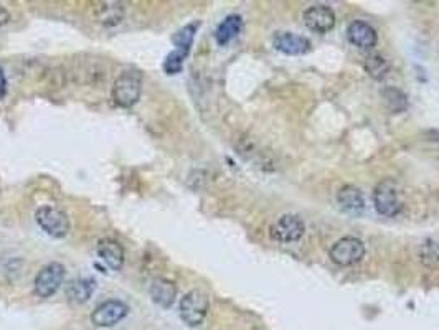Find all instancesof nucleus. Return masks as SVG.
I'll list each match as a JSON object with an SVG mask.
<instances>
[{"instance_id":"4468645a","label":"nucleus","mask_w":439,"mask_h":330,"mask_svg":"<svg viewBox=\"0 0 439 330\" xmlns=\"http://www.w3.org/2000/svg\"><path fill=\"white\" fill-rule=\"evenodd\" d=\"M124 5L121 2H99L95 9V17L101 25L116 27L124 20Z\"/></svg>"},{"instance_id":"5701e85b","label":"nucleus","mask_w":439,"mask_h":330,"mask_svg":"<svg viewBox=\"0 0 439 330\" xmlns=\"http://www.w3.org/2000/svg\"><path fill=\"white\" fill-rule=\"evenodd\" d=\"M9 20H10L9 10H7L3 5H0V28H2L3 25H7V23H9Z\"/></svg>"},{"instance_id":"6ab92c4d","label":"nucleus","mask_w":439,"mask_h":330,"mask_svg":"<svg viewBox=\"0 0 439 330\" xmlns=\"http://www.w3.org/2000/svg\"><path fill=\"white\" fill-rule=\"evenodd\" d=\"M197 28H198V23L193 22V23H189V25H185L184 28H180L177 34H174L172 43L176 45V50L190 53V48H192L193 40H195V34H197Z\"/></svg>"},{"instance_id":"f8f14e48","label":"nucleus","mask_w":439,"mask_h":330,"mask_svg":"<svg viewBox=\"0 0 439 330\" xmlns=\"http://www.w3.org/2000/svg\"><path fill=\"white\" fill-rule=\"evenodd\" d=\"M272 45L276 50L286 53V55H306L311 50V42L306 36L291 34V32L276 34L272 38Z\"/></svg>"},{"instance_id":"ddd939ff","label":"nucleus","mask_w":439,"mask_h":330,"mask_svg":"<svg viewBox=\"0 0 439 330\" xmlns=\"http://www.w3.org/2000/svg\"><path fill=\"white\" fill-rule=\"evenodd\" d=\"M150 299L154 304H157L162 309H170L176 303L177 297V286L172 281L165 278H156L149 287Z\"/></svg>"},{"instance_id":"6e6552de","label":"nucleus","mask_w":439,"mask_h":330,"mask_svg":"<svg viewBox=\"0 0 439 330\" xmlns=\"http://www.w3.org/2000/svg\"><path fill=\"white\" fill-rule=\"evenodd\" d=\"M306 231V225L298 215H283L281 218L276 220L274 225L271 226L272 239L279 243H294L299 241Z\"/></svg>"},{"instance_id":"f257e3e1","label":"nucleus","mask_w":439,"mask_h":330,"mask_svg":"<svg viewBox=\"0 0 439 330\" xmlns=\"http://www.w3.org/2000/svg\"><path fill=\"white\" fill-rule=\"evenodd\" d=\"M142 95V75L136 70L121 73L112 86V99L121 108H132Z\"/></svg>"},{"instance_id":"9d476101","label":"nucleus","mask_w":439,"mask_h":330,"mask_svg":"<svg viewBox=\"0 0 439 330\" xmlns=\"http://www.w3.org/2000/svg\"><path fill=\"white\" fill-rule=\"evenodd\" d=\"M347 38L353 47L361 48V50H370L378 42V35L370 23L364 20H355L347 28Z\"/></svg>"},{"instance_id":"0eeeda50","label":"nucleus","mask_w":439,"mask_h":330,"mask_svg":"<svg viewBox=\"0 0 439 330\" xmlns=\"http://www.w3.org/2000/svg\"><path fill=\"white\" fill-rule=\"evenodd\" d=\"M329 256H331V259L334 261L335 264H339V266H352V264H357L359 261L364 259L365 244L361 243L359 238L345 236V238L339 239V241L331 248Z\"/></svg>"},{"instance_id":"20e7f679","label":"nucleus","mask_w":439,"mask_h":330,"mask_svg":"<svg viewBox=\"0 0 439 330\" xmlns=\"http://www.w3.org/2000/svg\"><path fill=\"white\" fill-rule=\"evenodd\" d=\"M210 303L205 292L193 289V291L187 292L180 300V319L185 322L189 327H198L203 320H205L206 314H209Z\"/></svg>"},{"instance_id":"dca6fc26","label":"nucleus","mask_w":439,"mask_h":330,"mask_svg":"<svg viewBox=\"0 0 439 330\" xmlns=\"http://www.w3.org/2000/svg\"><path fill=\"white\" fill-rule=\"evenodd\" d=\"M96 291V281L89 278H81L75 279L68 284L67 287V296L73 304H84L91 299V296Z\"/></svg>"},{"instance_id":"2eb2a0df","label":"nucleus","mask_w":439,"mask_h":330,"mask_svg":"<svg viewBox=\"0 0 439 330\" xmlns=\"http://www.w3.org/2000/svg\"><path fill=\"white\" fill-rule=\"evenodd\" d=\"M337 202L340 209L348 213H361L365 209V200L361 191L353 185H345L337 193Z\"/></svg>"},{"instance_id":"1a4fd4ad","label":"nucleus","mask_w":439,"mask_h":330,"mask_svg":"<svg viewBox=\"0 0 439 330\" xmlns=\"http://www.w3.org/2000/svg\"><path fill=\"white\" fill-rule=\"evenodd\" d=\"M304 25L314 34H329L335 27V14L327 5H312L304 12Z\"/></svg>"},{"instance_id":"423d86ee","label":"nucleus","mask_w":439,"mask_h":330,"mask_svg":"<svg viewBox=\"0 0 439 330\" xmlns=\"http://www.w3.org/2000/svg\"><path fill=\"white\" fill-rule=\"evenodd\" d=\"M129 314L128 304L119 299H109L101 303L91 312V322L99 329H109L123 322Z\"/></svg>"},{"instance_id":"7ed1b4c3","label":"nucleus","mask_w":439,"mask_h":330,"mask_svg":"<svg viewBox=\"0 0 439 330\" xmlns=\"http://www.w3.org/2000/svg\"><path fill=\"white\" fill-rule=\"evenodd\" d=\"M35 220L38 226L47 233L48 236L56 239H62L70 233V218L63 210L56 209V207L43 205L35 211Z\"/></svg>"},{"instance_id":"f3484780","label":"nucleus","mask_w":439,"mask_h":330,"mask_svg":"<svg viewBox=\"0 0 439 330\" xmlns=\"http://www.w3.org/2000/svg\"><path fill=\"white\" fill-rule=\"evenodd\" d=\"M241 27H243V20L239 15L237 14L228 15V17L223 20V22L217 27V30H215V40H217L218 45L225 47V45H228L231 40L237 38L239 32H241Z\"/></svg>"},{"instance_id":"412c9836","label":"nucleus","mask_w":439,"mask_h":330,"mask_svg":"<svg viewBox=\"0 0 439 330\" xmlns=\"http://www.w3.org/2000/svg\"><path fill=\"white\" fill-rule=\"evenodd\" d=\"M385 96H387V104L390 106V108L393 109L395 113H401L403 109L406 108V97L401 91H398V89L393 88V95H395V97H392L388 95V93H383Z\"/></svg>"},{"instance_id":"f03ea898","label":"nucleus","mask_w":439,"mask_h":330,"mask_svg":"<svg viewBox=\"0 0 439 330\" xmlns=\"http://www.w3.org/2000/svg\"><path fill=\"white\" fill-rule=\"evenodd\" d=\"M373 203L381 217H396L403 209V195L400 187L393 180H383L373 191Z\"/></svg>"},{"instance_id":"aec40b11","label":"nucleus","mask_w":439,"mask_h":330,"mask_svg":"<svg viewBox=\"0 0 439 330\" xmlns=\"http://www.w3.org/2000/svg\"><path fill=\"white\" fill-rule=\"evenodd\" d=\"M187 56H189V53H185L182 50L170 51L169 55L165 56L162 68H164V71L167 73V75H178V73L182 71V68H184Z\"/></svg>"},{"instance_id":"9b49d317","label":"nucleus","mask_w":439,"mask_h":330,"mask_svg":"<svg viewBox=\"0 0 439 330\" xmlns=\"http://www.w3.org/2000/svg\"><path fill=\"white\" fill-rule=\"evenodd\" d=\"M96 252L99 259L112 271H121L124 266V248L116 239L104 238L97 243Z\"/></svg>"},{"instance_id":"39448f33","label":"nucleus","mask_w":439,"mask_h":330,"mask_svg":"<svg viewBox=\"0 0 439 330\" xmlns=\"http://www.w3.org/2000/svg\"><path fill=\"white\" fill-rule=\"evenodd\" d=\"M64 281V266L62 263H50L38 271L35 278V294L42 299H50L58 292Z\"/></svg>"},{"instance_id":"4be33fe9","label":"nucleus","mask_w":439,"mask_h":330,"mask_svg":"<svg viewBox=\"0 0 439 330\" xmlns=\"http://www.w3.org/2000/svg\"><path fill=\"white\" fill-rule=\"evenodd\" d=\"M7 95V78H5V73H3L2 68H0V101L3 99Z\"/></svg>"},{"instance_id":"a211bd4d","label":"nucleus","mask_w":439,"mask_h":330,"mask_svg":"<svg viewBox=\"0 0 439 330\" xmlns=\"http://www.w3.org/2000/svg\"><path fill=\"white\" fill-rule=\"evenodd\" d=\"M365 70L372 78L375 80H383L390 71V63L380 53H372L365 58Z\"/></svg>"}]
</instances>
